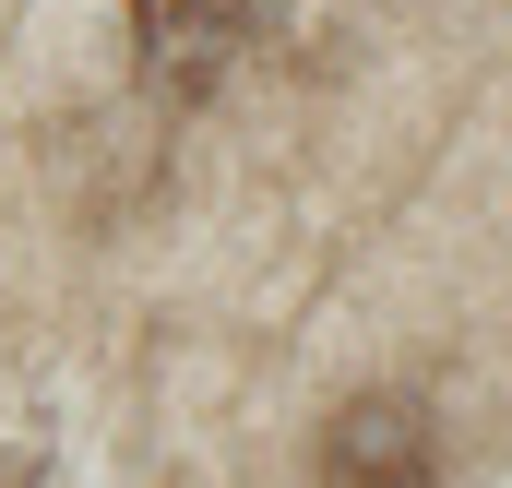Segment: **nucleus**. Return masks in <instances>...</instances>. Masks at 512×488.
I'll return each mask as SVG.
<instances>
[{
	"label": "nucleus",
	"mask_w": 512,
	"mask_h": 488,
	"mask_svg": "<svg viewBox=\"0 0 512 488\" xmlns=\"http://www.w3.org/2000/svg\"><path fill=\"white\" fill-rule=\"evenodd\" d=\"M251 24H262V0H131V72H143V96L203 108L239 72Z\"/></svg>",
	"instance_id": "obj_1"
},
{
	"label": "nucleus",
	"mask_w": 512,
	"mask_h": 488,
	"mask_svg": "<svg viewBox=\"0 0 512 488\" xmlns=\"http://www.w3.org/2000/svg\"><path fill=\"white\" fill-rule=\"evenodd\" d=\"M441 477V429L417 393H346L322 417V488H429Z\"/></svg>",
	"instance_id": "obj_2"
}]
</instances>
